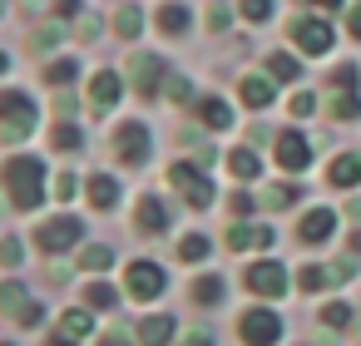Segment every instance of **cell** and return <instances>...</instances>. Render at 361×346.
<instances>
[{
	"instance_id": "cell-8",
	"label": "cell",
	"mask_w": 361,
	"mask_h": 346,
	"mask_svg": "<svg viewBox=\"0 0 361 346\" xmlns=\"http://www.w3.org/2000/svg\"><path fill=\"white\" fill-rule=\"evenodd\" d=\"M129 75H134V89H139L144 99H154L159 85H164V75H169V65H164L159 55H134V60H129Z\"/></svg>"
},
{
	"instance_id": "cell-10",
	"label": "cell",
	"mask_w": 361,
	"mask_h": 346,
	"mask_svg": "<svg viewBox=\"0 0 361 346\" xmlns=\"http://www.w3.org/2000/svg\"><path fill=\"white\" fill-rule=\"evenodd\" d=\"M292 35H297V45H302L307 55H326V50H331V40H336V35H331V25H326V20H317V16H302V20L292 25Z\"/></svg>"
},
{
	"instance_id": "cell-26",
	"label": "cell",
	"mask_w": 361,
	"mask_h": 346,
	"mask_svg": "<svg viewBox=\"0 0 361 346\" xmlns=\"http://www.w3.org/2000/svg\"><path fill=\"white\" fill-rule=\"evenodd\" d=\"M188 20H193L188 6H164V11H159V30H169V35H183Z\"/></svg>"
},
{
	"instance_id": "cell-45",
	"label": "cell",
	"mask_w": 361,
	"mask_h": 346,
	"mask_svg": "<svg viewBox=\"0 0 361 346\" xmlns=\"http://www.w3.org/2000/svg\"><path fill=\"white\" fill-rule=\"evenodd\" d=\"M40 321H45V307H35V302H30V311L20 316V326H40Z\"/></svg>"
},
{
	"instance_id": "cell-36",
	"label": "cell",
	"mask_w": 361,
	"mask_h": 346,
	"mask_svg": "<svg viewBox=\"0 0 361 346\" xmlns=\"http://www.w3.org/2000/svg\"><path fill=\"white\" fill-rule=\"evenodd\" d=\"M75 75H80V65H75V60H55V65L45 70V80H50V85H70Z\"/></svg>"
},
{
	"instance_id": "cell-12",
	"label": "cell",
	"mask_w": 361,
	"mask_h": 346,
	"mask_svg": "<svg viewBox=\"0 0 361 346\" xmlns=\"http://www.w3.org/2000/svg\"><path fill=\"white\" fill-rule=\"evenodd\" d=\"M119 94H124V80H119L114 70H99V75L90 80V99H94V109H114Z\"/></svg>"
},
{
	"instance_id": "cell-3",
	"label": "cell",
	"mask_w": 361,
	"mask_h": 346,
	"mask_svg": "<svg viewBox=\"0 0 361 346\" xmlns=\"http://www.w3.org/2000/svg\"><path fill=\"white\" fill-rule=\"evenodd\" d=\"M238 336H243L247 346H272V341L282 336V321H277V311H267V307H252V311H243V321H238Z\"/></svg>"
},
{
	"instance_id": "cell-50",
	"label": "cell",
	"mask_w": 361,
	"mask_h": 346,
	"mask_svg": "<svg viewBox=\"0 0 361 346\" xmlns=\"http://www.w3.org/2000/svg\"><path fill=\"white\" fill-rule=\"evenodd\" d=\"M99 346H129V336H124V331H119V326H114V331H109V336H104V341H99Z\"/></svg>"
},
{
	"instance_id": "cell-31",
	"label": "cell",
	"mask_w": 361,
	"mask_h": 346,
	"mask_svg": "<svg viewBox=\"0 0 361 346\" xmlns=\"http://www.w3.org/2000/svg\"><path fill=\"white\" fill-rule=\"evenodd\" d=\"M297 198H302V188H297V183H277V188H272L262 203H267V208H292Z\"/></svg>"
},
{
	"instance_id": "cell-17",
	"label": "cell",
	"mask_w": 361,
	"mask_h": 346,
	"mask_svg": "<svg viewBox=\"0 0 361 346\" xmlns=\"http://www.w3.org/2000/svg\"><path fill=\"white\" fill-rule=\"evenodd\" d=\"M0 311L16 316V321L30 311V292H25V282H6V287H0Z\"/></svg>"
},
{
	"instance_id": "cell-47",
	"label": "cell",
	"mask_w": 361,
	"mask_h": 346,
	"mask_svg": "<svg viewBox=\"0 0 361 346\" xmlns=\"http://www.w3.org/2000/svg\"><path fill=\"white\" fill-rule=\"evenodd\" d=\"M208 25H213V30H223V25H228V6H213V16H208Z\"/></svg>"
},
{
	"instance_id": "cell-11",
	"label": "cell",
	"mask_w": 361,
	"mask_h": 346,
	"mask_svg": "<svg viewBox=\"0 0 361 346\" xmlns=\"http://www.w3.org/2000/svg\"><path fill=\"white\" fill-rule=\"evenodd\" d=\"M272 228H257V223H228V247L233 252H247V247H272Z\"/></svg>"
},
{
	"instance_id": "cell-35",
	"label": "cell",
	"mask_w": 361,
	"mask_h": 346,
	"mask_svg": "<svg viewBox=\"0 0 361 346\" xmlns=\"http://www.w3.org/2000/svg\"><path fill=\"white\" fill-rule=\"evenodd\" d=\"M55 149H60V154H70V149H85V134H80L75 124H60V129H55Z\"/></svg>"
},
{
	"instance_id": "cell-49",
	"label": "cell",
	"mask_w": 361,
	"mask_h": 346,
	"mask_svg": "<svg viewBox=\"0 0 361 346\" xmlns=\"http://www.w3.org/2000/svg\"><path fill=\"white\" fill-rule=\"evenodd\" d=\"M183 346H213V336H208V331H188Z\"/></svg>"
},
{
	"instance_id": "cell-27",
	"label": "cell",
	"mask_w": 361,
	"mask_h": 346,
	"mask_svg": "<svg viewBox=\"0 0 361 346\" xmlns=\"http://www.w3.org/2000/svg\"><path fill=\"white\" fill-rule=\"evenodd\" d=\"M297 287L302 292H322V287H336V277H331V267H302L297 272Z\"/></svg>"
},
{
	"instance_id": "cell-44",
	"label": "cell",
	"mask_w": 361,
	"mask_h": 346,
	"mask_svg": "<svg viewBox=\"0 0 361 346\" xmlns=\"http://www.w3.org/2000/svg\"><path fill=\"white\" fill-rule=\"evenodd\" d=\"M233 213L247 218V213H252V198H247V193H233Z\"/></svg>"
},
{
	"instance_id": "cell-22",
	"label": "cell",
	"mask_w": 361,
	"mask_h": 346,
	"mask_svg": "<svg viewBox=\"0 0 361 346\" xmlns=\"http://www.w3.org/2000/svg\"><path fill=\"white\" fill-rule=\"evenodd\" d=\"M228 173H233V178H257V173H262V159H257L252 149H233V154H228Z\"/></svg>"
},
{
	"instance_id": "cell-46",
	"label": "cell",
	"mask_w": 361,
	"mask_h": 346,
	"mask_svg": "<svg viewBox=\"0 0 361 346\" xmlns=\"http://www.w3.org/2000/svg\"><path fill=\"white\" fill-rule=\"evenodd\" d=\"M346 30L361 40V6H351V11H346Z\"/></svg>"
},
{
	"instance_id": "cell-55",
	"label": "cell",
	"mask_w": 361,
	"mask_h": 346,
	"mask_svg": "<svg viewBox=\"0 0 361 346\" xmlns=\"http://www.w3.org/2000/svg\"><path fill=\"white\" fill-rule=\"evenodd\" d=\"M356 341H361V321H356Z\"/></svg>"
},
{
	"instance_id": "cell-14",
	"label": "cell",
	"mask_w": 361,
	"mask_h": 346,
	"mask_svg": "<svg viewBox=\"0 0 361 346\" xmlns=\"http://www.w3.org/2000/svg\"><path fill=\"white\" fill-rule=\"evenodd\" d=\"M277 163H282V168H292V173H297V168H307V163H312L307 139H302V134H282V139H277Z\"/></svg>"
},
{
	"instance_id": "cell-38",
	"label": "cell",
	"mask_w": 361,
	"mask_h": 346,
	"mask_svg": "<svg viewBox=\"0 0 361 346\" xmlns=\"http://www.w3.org/2000/svg\"><path fill=\"white\" fill-rule=\"evenodd\" d=\"M238 11H243L247 20H267V16H272V0H238Z\"/></svg>"
},
{
	"instance_id": "cell-39",
	"label": "cell",
	"mask_w": 361,
	"mask_h": 346,
	"mask_svg": "<svg viewBox=\"0 0 361 346\" xmlns=\"http://www.w3.org/2000/svg\"><path fill=\"white\" fill-rule=\"evenodd\" d=\"M25 257V247H20V237H0V262H6V267H16Z\"/></svg>"
},
{
	"instance_id": "cell-34",
	"label": "cell",
	"mask_w": 361,
	"mask_h": 346,
	"mask_svg": "<svg viewBox=\"0 0 361 346\" xmlns=\"http://www.w3.org/2000/svg\"><path fill=\"white\" fill-rule=\"evenodd\" d=\"M85 302L90 307H119V292L109 282H94V287H85Z\"/></svg>"
},
{
	"instance_id": "cell-2",
	"label": "cell",
	"mask_w": 361,
	"mask_h": 346,
	"mask_svg": "<svg viewBox=\"0 0 361 346\" xmlns=\"http://www.w3.org/2000/svg\"><path fill=\"white\" fill-rule=\"evenodd\" d=\"M35 129V99L20 89H0V139H25Z\"/></svg>"
},
{
	"instance_id": "cell-16",
	"label": "cell",
	"mask_w": 361,
	"mask_h": 346,
	"mask_svg": "<svg viewBox=\"0 0 361 346\" xmlns=\"http://www.w3.org/2000/svg\"><path fill=\"white\" fill-rule=\"evenodd\" d=\"M169 336H173V316H169V311H159V316H144V321H139V341H144V346H164Z\"/></svg>"
},
{
	"instance_id": "cell-18",
	"label": "cell",
	"mask_w": 361,
	"mask_h": 346,
	"mask_svg": "<svg viewBox=\"0 0 361 346\" xmlns=\"http://www.w3.org/2000/svg\"><path fill=\"white\" fill-rule=\"evenodd\" d=\"M243 104L247 109H267L272 104V80L267 75H247L243 80Z\"/></svg>"
},
{
	"instance_id": "cell-15",
	"label": "cell",
	"mask_w": 361,
	"mask_h": 346,
	"mask_svg": "<svg viewBox=\"0 0 361 346\" xmlns=\"http://www.w3.org/2000/svg\"><path fill=\"white\" fill-rule=\"evenodd\" d=\"M90 311H65L60 316V336H55V346H70V341H85L90 336Z\"/></svg>"
},
{
	"instance_id": "cell-54",
	"label": "cell",
	"mask_w": 361,
	"mask_h": 346,
	"mask_svg": "<svg viewBox=\"0 0 361 346\" xmlns=\"http://www.w3.org/2000/svg\"><path fill=\"white\" fill-rule=\"evenodd\" d=\"M322 6H326V11H331V6H341V0H322Z\"/></svg>"
},
{
	"instance_id": "cell-5",
	"label": "cell",
	"mask_w": 361,
	"mask_h": 346,
	"mask_svg": "<svg viewBox=\"0 0 361 346\" xmlns=\"http://www.w3.org/2000/svg\"><path fill=\"white\" fill-rule=\"evenodd\" d=\"M85 237V223L75 218V213H65V218H50L40 233H35V242L45 247V252H65V247H75Z\"/></svg>"
},
{
	"instance_id": "cell-53",
	"label": "cell",
	"mask_w": 361,
	"mask_h": 346,
	"mask_svg": "<svg viewBox=\"0 0 361 346\" xmlns=\"http://www.w3.org/2000/svg\"><path fill=\"white\" fill-rule=\"evenodd\" d=\"M6 70H11V55H6V50H0V75H6Z\"/></svg>"
},
{
	"instance_id": "cell-28",
	"label": "cell",
	"mask_w": 361,
	"mask_h": 346,
	"mask_svg": "<svg viewBox=\"0 0 361 346\" xmlns=\"http://www.w3.org/2000/svg\"><path fill=\"white\" fill-rule=\"evenodd\" d=\"M356 114H361L356 89H336V94H331V119H356Z\"/></svg>"
},
{
	"instance_id": "cell-9",
	"label": "cell",
	"mask_w": 361,
	"mask_h": 346,
	"mask_svg": "<svg viewBox=\"0 0 361 346\" xmlns=\"http://www.w3.org/2000/svg\"><path fill=\"white\" fill-rule=\"evenodd\" d=\"M243 282H247L257 297H282V292H287V267H282V262H252Z\"/></svg>"
},
{
	"instance_id": "cell-51",
	"label": "cell",
	"mask_w": 361,
	"mask_h": 346,
	"mask_svg": "<svg viewBox=\"0 0 361 346\" xmlns=\"http://www.w3.org/2000/svg\"><path fill=\"white\" fill-rule=\"evenodd\" d=\"M356 252H361V228H356V233L346 237V257H356Z\"/></svg>"
},
{
	"instance_id": "cell-42",
	"label": "cell",
	"mask_w": 361,
	"mask_h": 346,
	"mask_svg": "<svg viewBox=\"0 0 361 346\" xmlns=\"http://www.w3.org/2000/svg\"><path fill=\"white\" fill-rule=\"evenodd\" d=\"M169 94H173L178 104H188V99H193V85H188V80H169Z\"/></svg>"
},
{
	"instance_id": "cell-33",
	"label": "cell",
	"mask_w": 361,
	"mask_h": 346,
	"mask_svg": "<svg viewBox=\"0 0 361 346\" xmlns=\"http://www.w3.org/2000/svg\"><path fill=\"white\" fill-rule=\"evenodd\" d=\"M109 262H114V247H85V252H80V267H85V272H99V267H109Z\"/></svg>"
},
{
	"instance_id": "cell-6",
	"label": "cell",
	"mask_w": 361,
	"mask_h": 346,
	"mask_svg": "<svg viewBox=\"0 0 361 346\" xmlns=\"http://www.w3.org/2000/svg\"><path fill=\"white\" fill-rule=\"evenodd\" d=\"M169 287V277H164V267L159 262H129V297H139V302H154L159 292Z\"/></svg>"
},
{
	"instance_id": "cell-40",
	"label": "cell",
	"mask_w": 361,
	"mask_h": 346,
	"mask_svg": "<svg viewBox=\"0 0 361 346\" xmlns=\"http://www.w3.org/2000/svg\"><path fill=\"white\" fill-rule=\"evenodd\" d=\"M356 75H361L356 65H341V70L331 75V85H336V89H356Z\"/></svg>"
},
{
	"instance_id": "cell-7",
	"label": "cell",
	"mask_w": 361,
	"mask_h": 346,
	"mask_svg": "<svg viewBox=\"0 0 361 346\" xmlns=\"http://www.w3.org/2000/svg\"><path fill=\"white\" fill-rule=\"evenodd\" d=\"M114 154H119L124 163H144V159H149V129H144L139 119L119 124V129H114Z\"/></svg>"
},
{
	"instance_id": "cell-1",
	"label": "cell",
	"mask_w": 361,
	"mask_h": 346,
	"mask_svg": "<svg viewBox=\"0 0 361 346\" xmlns=\"http://www.w3.org/2000/svg\"><path fill=\"white\" fill-rule=\"evenodd\" d=\"M0 188L11 193L16 208H35V203L45 198V163H40L35 154L6 159V163H0Z\"/></svg>"
},
{
	"instance_id": "cell-20",
	"label": "cell",
	"mask_w": 361,
	"mask_h": 346,
	"mask_svg": "<svg viewBox=\"0 0 361 346\" xmlns=\"http://www.w3.org/2000/svg\"><path fill=\"white\" fill-rule=\"evenodd\" d=\"M169 228V208L159 198H144L139 203V233H164Z\"/></svg>"
},
{
	"instance_id": "cell-52",
	"label": "cell",
	"mask_w": 361,
	"mask_h": 346,
	"mask_svg": "<svg viewBox=\"0 0 361 346\" xmlns=\"http://www.w3.org/2000/svg\"><path fill=\"white\" fill-rule=\"evenodd\" d=\"M55 11H60V16H80V0H60Z\"/></svg>"
},
{
	"instance_id": "cell-25",
	"label": "cell",
	"mask_w": 361,
	"mask_h": 346,
	"mask_svg": "<svg viewBox=\"0 0 361 346\" xmlns=\"http://www.w3.org/2000/svg\"><path fill=\"white\" fill-rule=\"evenodd\" d=\"M198 119H203L208 129H228V124H233V109H228L223 99H203V104H198Z\"/></svg>"
},
{
	"instance_id": "cell-32",
	"label": "cell",
	"mask_w": 361,
	"mask_h": 346,
	"mask_svg": "<svg viewBox=\"0 0 361 346\" xmlns=\"http://www.w3.org/2000/svg\"><path fill=\"white\" fill-rule=\"evenodd\" d=\"M178 257H183V262H203V257H208V237L188 233V237L178 242Z\"/></svg>"
},
{
	"instance_id": "cell-13",
	"label": "cell",
	"mask_w": 361,
	"mask_h": 346,
	"mask_svg": "<svg viewBox=\"0 0 361 346\" xmlns=\"http://www.w3.org/2000/svg\"><path fill=\"white\" fill-rule=\"evenodd\" d=\"M331 223H336V218H331V208H312V213H302L297 237H302L307 247H312V242H326V237H331Z\"/></svg>"
},
{
	"instance_id": "cell-48",
	"label": "cell",
	"mask_w": 361,
	"mask_h": 346,
	"mask_svg": "<svg viewBox=\"0 0 361 346\" xmlns=\"http://www.w3.org/2000/svg\"><path fill=\"white\" fill-rule=\"evenodd\" d=\"M80 30H85V40H99V20H94V16H85Z\"/></svg>"
},
{
	"instance_id": "cell-21",
	"label": "cell",
	"mask_w": 361,
	"mask_h": 346,
	"mask_svg": "<svg viewBox=\"0 0 361 346\" xmlns=\"http://www.w3.org/2000/svg\"><path fill=\"white\" fill-rule=\"evenodd\" d=\"M331 183H336V188H356V183H361V154H341V159L331 163Z\"/></svg>"
},
{
	"instance_id": "cell-41",
	"label": "cell",
	"mask_w": 361,
	"mask_h": 346,
	"mask_svg": "<svg viewBox=\"0 0 361 346\" xmlns=\"http://www.w3.org/2000/svg\"><path fill=\"white\" fill-rule=\"evenodd\" d=\"M75 193H80V178L75 173H60L55 178V198H75Z\"/></svg>"
},
{
	"instance_id": "cell-19",
	"label": "cell",
	"mask_w": 361,
	"mask_h": 346,
	"mask_svg": "<svg viewBox=\"0 0 361 346\" xmlns=\"http://www.w3.org/2000/svg\"><path fill=\"white\" fill-rule=\"evenodd\" d=\"M119 193H124V188H119L109 173H94V178H90V203H94V208H114Z\"/></svg>"
},
{
	"instance_id": "cell-57",
	"label": "cell",
	"mask_w": 361,
	"mask_h": 346,
	"mask_svg": "<svg viewBox=\"0 0 361 346\" xmlns=\"http://www.w3.org/2000/svg\"><path fill=\"white\" fill-rule=\"evenodd\" d=\"M0 11H6V6H0Z\"/></svg>"
},
{
	"instance_id": "cell-37",
	"label": "cell",
	"mask_w": 361,
	"mask_h": 346,
	"mask_svg": "<svg viewBox=\"0 0 361 346\" xmlns=\"http://www.w3.org/2000/svg\"><path fill=\"white\" fill-rule=\"evenodd\" d=\"M322 321H326V326H351V307L326 302V307H322Z\"/></svg>"
},
{
	"instance_id": "cell-56",
	"label": "cell",
	"mask_w": 361,
	"mask_h": 346,
	"mask_svg": "<svg viewBox=\"0 0 361 346\" xmlns=\"http://www.w3.org/2000/svg\"><path fill=\"white\" fill-rule=\"evenodd\" d=\"M0 346H11V341H0Z\"/></svg>"
},
{
	"instance_id": "cell-29",
	"label": "cell",
	"mask_w": 361,
	"mask_h": 346,
	"mask_svg": "<svg viewBox=\"0 0 361 346\" xmlns=\"http://www.w3.org/2000/svg\"><path fill=\"white\" fill-rule=\"evenodd\" d=\"M139 25H144V16H139V6H119L114 11V30L129 40V35H139Z\"/></svg>"
},
{
	"instance_id": "cell-30",
	"label": "cell",
	"mask_w": 361,
	"mask_h": 346,
	"mask_svg": "<svg viewBox=\"0 0 361 346\" xmlns=\"http://www.w3.org/2000/svg\"><path fill=\"white\" fill-rule=\"evenodd\" d=\"M267 70H272V80H282V85H292V80L302 75L292 55H272V60H267Z\"/></svg>"
},
{
	"instance_id": "cell-4",
	"label": "cell",
	"mask_w": 361,
	"mask_h": 346,
	"mask_svg": "<svg viewBox=\"0 0 361 346\" xmlns=\"http://www.w3.org/2000/svg\"><path fill=\"white\" fill-rule=\"evenodd\" d=\"M169 183L183 193L188 208H208V203H213V183H208L198 168H188V163H173V168H169Z\"/></svg>"
},
{
	"instance_id": "cell-24",
	"label": "cell",
	"mask_w": 361,
	"mask_h": 346,
	"mask_svg": "<svg viewBox=\"0 0 361 346\" xmlns=\"http://www.w3.org/2000/svg\"><path fill=\"white\" fill-rule=\"evenodd\" d=\"M188 297H193L198 307H213V302H223V277H213V272H208V277H198V282L188 287Z\"/></svg>"
},
{
	"instance_id": "cell-23",
	"label": "cell",
	"mask_w": 361,
	"mask_h": 346,
	"mask_svg": "<svg viewBox=\"0 0 361 346\" xmlns=\"http://www.w3.org/2000/svg\"><path fill=\"white\" fill-rule=\"evenodd\" d=\"M60 40H65V30H60L55 20H45V25H35V30H30V50H35V55H50Z\"/></svg>"
},
{
	"instance_id": "cell-43",
	"label": "cell",
	"mask_w": 361,
	"mask_h": 346,
	"mask_svg": "<svg viewBox=\"0 0 361 346\" xmlns=\"http://www.w3.org/2000/svg\"><path fill=\"white\" fill-rule=\"evenodd\" d=\"M312 109H317V99H312V94H297V99H292V114H297V119H307Z\"/></svg>"
}]
</instances>
